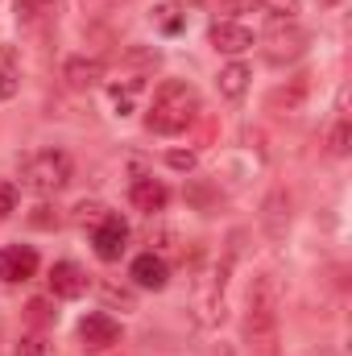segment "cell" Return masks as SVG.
Listing matches in <instances>:
<instances>
[{
	"mask_svg": "<svg viewBox=\"0 0 352 356\" xmlns=\"http://www.w3.org/2000/svg\"><path fill=\"white\" fill-rule=\"evenodd\" d=\"M249 79H253L249 67L237 63V58H232L228 67H220V75H216V83H220V95H224V99H241V95L249 91Z\"/></svg>",
	"mask_w": 352,
	"mask_h": 356,
	"instance_id": "cell-15",
	"label": "cell"
},
{
	"mask_svg": "<svg viewBox=\"0 0 352 356\" xmlns=\"http://www.w3.org/2000/svg\"><path fill=\"white\" fill-rule=\"evenodd\" d=\"M257 8L269 13V21H286V25L298 17V0H257Z\"/></svg>",
	"mask_w": 352,
	"mask_h": 356,
	"instance_id": "cell-18",
	"label": "cell"
},
{
	"mask_svg": "<svg viewBox=\"0 0 352 356\" xmlns=\"http://www.w3.org/2000/svg\"><path fill=\"white\" fill-rule=\"evenodd\" d=\"M79 340H83V348H91V353H104V348H112L120 340V323L112 315H104V311H88L79 319Z\"/></svg>",
	"mask_w": 352,
	"mask_h": 356,
	"instance_id": "cell-8",
	"label": "cell"
},
{
	"mask_svg": "<svg viewBox=\"0 0 352 356\" xmlns=\"http://www.w3.org/2000/svg\"><path fill=\"white\" fill-rule=\"evenodd\" d=\"M207 42H211L216 54H228V58H241V54H249V50L257 46L253 29L241 25V21H216V25L207 29Z\"/></svg>",
	"mask_w": 352,
	"mask_h": 356,
	"instance_id": "cell-4",
	"label": "cell"
},
{
	"mask_svg": "<svg viewBox=\"0 0 352 356\" xmlns=\"http://www.w3.org/2000/svg\"><path fill=\"white\" fill-rule=\"evenodd\" d=\"M125 241H129V224H125L116 211H108V216L91 228V245H95V257H99V261H120Z\"/></svg>",
	"mask_w": 352,
	"mask_h": 356,
	"instance_id": "cell-5",
	"label": "cell"
},
{
	"mask_svg": "<svg viewBox=\"0 0 352 356\" xmlns=\"http://www.w3.org/2000/svg\"><path fill=\"white\" fill-rule=\"evenodd\" d=\"M328 149H332L336 158H344V154H349V120H344V116L336 120V129H332V137H328Z\"/></svg>",
	"mask_w": 352,
	"mask_h": 356,
	"instance_id": "cell-21",
	"label": "cell"
},
{
	"mask_svg": "<svg viewBox=\"0 0 352 356\" xmlns=\"http://www.w3.org/2000/svg\"><path fill=\"white\" fill-rule=\"evenodd\" d=\"M108 302H120V307L133 311V294H125V290H116V286H108Z\"/></svg>",
	"mask_w": 352,
	"mask_h": 356,
	"instance_id": "cell-27",
	"label": "cell"
},
{
	"mask_svg": "<svg viewBox=\"0 0 352 356\" xmlns=\"http://www.w3.org/2000/svg\"><path fill=\"white\" fill-rule=\"evenodd\" d=\"M13 13H17V25H25V29H38V25H50V21H58V13H63V0H13Z\"/></svg>",
	"mask_w": 352,
	"mask_h": 356,
	"instance_id": "cell-11",
	"label": "cell"
},
{
	"mask_svg": "<svg viewBox=\"0 0 352 356\" xmlns=\"http://www.w3.org/2000/svg\"><path fill=\"white\" fill-rule=\"evenodd\" d=\"M17 91H21V67H17L13 50H8V46H0V104H4V99H13Z\"/></svg>",
	"mask_w": 352,
	"mask_h": 356,
	"instance_id": "cell-16",
	"label": "cell"
},
{
	"mask_svg": "<svg viewBox=\"0 0 352 356\" xmlns=\"http://www.w3.org/2000/svg\"><path fill=\"white\" fill-rule=\"evenodd\" d=\"M141 91V79H129V83H112V104H116V112L125 116L129 108H133V95Z\"/></svg>",
	"mask_w": 352,
	"mask_h": 356,
	"instance_id": "cell-19",
	"label": "cell"
},
{
	"mask_svg": "<svg viewBox=\"0 0 352 356\" xmlns=\"http://www.w3.org/2000/svg\"><path fill=\"white\" fill-rule=\"evenodd\" d=\"M29 220H33V228H58V211H54V207H46V203H42V207H33V216H29Z\"/></svg>",
	"mask_w": 352,
	"mask_h": 356,
	"instance_id": "cell-23",
	"label": "cell"
},
{
	"mask_svg": "<svg viewBox=\"0 0 352 356\" xmlns=\"http://www.w3.org/2000/svg\"><path fill=\"white\" fill-rule=\"evenodd\" d=\"M278 307H282L278 277L257 273L249 282V311H245V348H249V356H278Z\"/></svg>",
	"mask_w": 352,
	"mask_h": 356,
	"instance_id": "cell-1",
	"label": "cell"
},
{
	"mask_svg": "<svg viewBox=\"0 0 352 356\" xmlns=\"http://www.w3.org/2000/svg\"><path fill=\"white\" fill-rule=\"evenodd\" d=\"M129 277H133V286H141V290H166L170 286V261L162 257V253H137L133 261H129Z\"/></svg>",
	"mask_w": 352,
	"mask_h": 356,
	"instance_id": "cell-7",
	"label": "cell"
},
{
	"mask_svg": "<svg viewBox=\"0 0 352 356\" xmlns=\"http://www.w3.org/2000/svg\"><path fill=\"white\" fill-rule=\"evenodd\" d=\"M50 348H46V340L42 336H25L21 344H17V356H46Z\"/></svg>",
	"mask_w": 352,
	"mask_h": 356,
	"instance_id": "cell-24",
	"label": "cell"
},
{
	"mask_svg": "<svg viewBox=\"0 0 352 356\" xmlns=\"http://www.w3.org/2000/svg\"><path fill=\"white\" fill-rule=\"evenodd\" d=\"M17 199H21V195H17V186H13V182H0V220L17 211Z\"/></svg>",
	"mask_w": 352,
	"mask_h": 356,
	"instance_id": "cell-22",
	"label": "cell"
},
{
	"mask_svg": "<svg viewBox=\"0 0 352 356\" xmlns=\"http://www.w3.org/2000/svg\"><path fill=\"white\" fill-rule=\"evenodd\" d=\"M104 216H108V207H104L99 199H83V203L75 207V220H79V224H91V228H95Z\"/></svg>",
	"mask_w": 352,
	"mask_h": 356,
	"instance_id": "cell-20",
	"label": "cell"
},
{
	"mask_svg": "<svg viewBox=\"0 0 352 356\" xmlns=\"http://www.w3.org/2000/svg\"><path fill=\"white\" fill-rule=\"evenodd\" d=\"M25 182H29V191H38V195L63 191V186L71 182V158H67L63 149H42V154H33V158L25 162Z\"/></svg>",
	"mask_w": 352,
	"mask_h": 356,
	"instance_id": "cell-3",
	"label": "cell"
},
{
	"mask_svg": "<svg viewBox=\"0 0 352 356\" xmlns=\"http://www.w3.org/2000/svg\"><path fill=\"white\" fill-rule=\"evenodd\" d=\"M166 162H170L175 170H195V154H191V149H170Z\"/></svg>",
	"mask_w": 352,
	"mask_h": 356,
	"instance_id": "cell-25",
	"label": "cell"
},
{
	"mask_svg": "<svg viewBox=\"0 0 352 356\" xmlns=\"http://www.w3.org/2000/svg\"><path fill=\"white\" fill-rule=\"evenodd\" d=\"M29 319H33V323H50V319H54L50 307H46V298H33V302H29Z\"/></svg>",
	"mask_w": 352,
	"mask_h": 356,
	"instance_id": "cell-26",
	"label": "cell"
},
{
	"mask_svg": "<svg viewBox=\"0 0 352 356\" xmlns=\"http://www.w3.org/2000/svg\"><path fill=\"white\" fill-rule=\"evenodd\" d=\"M88 286H91V277L79 261H54L50 266V294L54 298H83Z\"/></svg>",
	"mask_w": 352,
	"mask_h": 356,
	"instance_id": "cell-9",
	"label": "cell"
},
{
	"mask_svg": "<svg viewBox=\"0 0 352 356\" xmlns=\"http://www.w3.org/2000/svg\"><path fill=\"white\" fill-rule=\"evenodd\" d=\"M63 79H67L75 91H91V88L104 83V63H99V58H67Z\"/></svg>",
	"mask_w": 352,
	"mask_h": 356,
	"instance_id": "cell-14",
	"label": "cell"
},
{
	"mask_svg": "<svg viewBox=\"0 0 352 356\" xmlns=\"http://www.w3.org/2000/svg\"><path fill=\"white\" fill-rule=\"evenodd\" d=\"M195 116H199V91L186 79H166L154 91V104L145 112V129L162 133V137H178V133H186V124Z\"/></svg>",
	"mask_w": 352,
	"mask_h": 356,
	"instance_id": "cell-2",
	"label": "cell"
},
{
	"mask_svg": "<svg viewBox=\"0 0 352 356\" xmlns=\"http://www.w3.org/2000/svg\"><path fill=\"white\" fill-rule=\"evenodd\" d=\"M262 224H265V232H269V241H282V236L290 232V195H286V191H273V195L265 199Z\"/></svg>",
	"mask_w": 352,
	"mask_h": 356,
	"instance_id": "cell-12",
	"label": "cell"
},
{
	"mask_svg": "<svg viewBox=\"0 0 352 356\" xmlns=\"http://www.w3.org/2000/svg\"><path fill=\"white\" fill-rule=\"evenodd\" d=\"M303 46H307V33H303L298 25H290V29L269 33L265 58H269V63H290V58H298V54H303Z\"/></svg>",
	"mask_w": 352,
	"mask_h": 356,
	"instance_id": "cell-13",
	"label": "cell"
},
{
	"mask_svg": "<svg viewBox=\"0 0 352 356\" xmlns=\"http://www.w3.org/2000/svg\"><path fill=\"white\" fill-rule=\"evenodd\" d=\"M129 199H133V207H137V211L158 216V211H166L170 191H166L154 175H137V178H133V186H129Z\"/></svg>",
	"mask_w": 352,
	"mask_h": 356,
	"instance_id": "cell-10",
	"label": "cell"
},
{
	"mask_svg": "<svg viewBox=\"0 0 352 356\" xmlns=\"http://www.w3.org/2000/svg\"><path fill=\"white\" fill-rule=\"evenodd\" d=\"M38 249L33 245H4L0 249V282L17 286V282H29L38 273Z\"/></svg>",
	"mask_w": 352,
	"mask_h": 356,
	"instance_id": "cell-6",
	"label": "cell"
},
{
	"mask_svg": "<svg viewBox=\"0 0 352 356\" xmlns=\"http://www.w3.org/2000/svg\"><path fill=\"white\" fill-rule=\"evenodd\" d=\"M154 25L162 29V33H182V13H178V4H158L154 8Z\"/></svg>",
	"mask_w": 352,
	"mask_h": 356,
	"instance_id": "cell-17",
	"label": "cell"
}]
</instances>
